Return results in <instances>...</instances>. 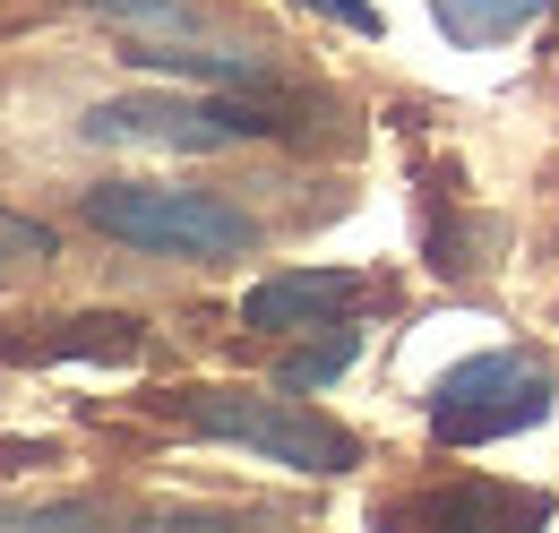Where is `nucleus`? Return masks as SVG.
<instances>
[{"instance_id":"obj_1","label":"nucleus","mask_w":559,"mask_h":533,"mask_svg":"<svg viewBox=\"0 0 559 533\" xmlns=\"http://www.w3.org/2000/svg\"><path fill=\"white\" fill-rule=\"evenodd\" d=\"M86 224L121 250H146V259H241V250H259V224L241 206L207 199V190H173V181H104V190H86Z\"/></svg>"},{"instance_id":"obj_2","label":"nucleus","mask_w":559,"mask_h":533,"mask_svg":"<svg viewBox=\"0 0 559 533\" xmlns=\"http://www.w3.org/2000/svg\"><path fill=\"white\" fill-rule=\"evenodd\" d=\"M78 130L95 146H139V155H224V146L276 138L293 121H276L267 104H241V86H224V95H112Z\"/></svg>"},{"instance_id":"obj_3","label":"nucleus","mask_w":559,"mask_h":533,"mask_svg":"<svg viewBox=\"0 0 559 533\" xmlns=\"http://www.w3.org/2000/svg\"><path fill=\"white\" fill-rule=\"evenodd\" d=\"M181 422L190 430H207L224 448H250V457H267L284 473H345L353 465V430H336L328 413H310V404L293 396H233V388H199V396L181 404Z\"/></svg>"},{"instance_id":"obj_4","label":"nucleus","mask_w":559,"mask_h":533,"mask_svg":"<svg viewBox=\"0 0 559 533\" xmlns=\"http://www.w3.org/2000/svg\"><path fill=\"white\" fill-rule=\"evenodd\" d=\"M551 413V362L543 353H474L430 388V430L448 448H483L508 430H534Z\"/></svg>"},{"instance_id":"obj_5","label":"nucleus","mask_w":559,"mask_h":533,"mask_svg":"<svg viewBox=\"0 0 559 533\" xmlns=\"http://www.w3.org/2000/svg\"><path fill=\"white\" fill-rule=\"evenodd\" d=\"M361 293H370V275H353V266H284V275H267V284L241 293V328H259V335L336 328Z\"/></svg>"},{"instance_id":"obj_6","label":"nucleus","mask_w":559,"mask_h":533,"mask_svg":"<svg viewBox=\"0 0 559 533\" xmlns=\"http://www.w3.org/2000/svg\"><path fill=\"white\" fill-rule=\"evenodd\" d=\"M121 61L155 69V78H181V86H276L267 52H233V44H190V35H121Z\"/></svg>"},{"instance_id":"obj_7","label":"nucleus","mask_w":559,"mask_h":533,"mask_svg":"<svg viewBox=\"0 0 559 533\" xmlns=\"http://www.w3.org/2000/svg\"><path fill=\"white\" fill-rule=\"evenodd\" d=\"M439 35L465 44V52H499V44H525L551 26V0H430Z\"/></svg>"},{"instance_id":"obj_8","label":"nucleus","mask_w":559,"mask_h":533,"mask_svg":"<svg viewBox=\"0 0 559 533\" xmlns=\"http://www.w3.org/2000/svg\"><path fill=\"white\" fill-rule=\"evenodd\" d=\"M95 17H112L121 35H199V9L190 0H78Z\"/></svg>"},{"instance_id":"obj_9","label":"nucleus","mask_w":559,"mask_h":533,"mask_svg":"<svg viewBox=\"0 0 559 533\" xmlns=\"http://www.w3.org/2000/svg\"><path fill=\"white\" fill-rule=\"evenodd\" d=\"M52 259H61V233L0 206V284H17V275H35V266H52Z\"/></svg>"},{"instance_id":"obj_10","label":"nucleus","mask_w":559,"mask_h":533,"mask_svg":"<svg viewBox=\"0 0 559 533\" xmlns=\"http://www.w3.org/2000/svg\"><path fill=\"white\" fill-rule=\"evenodd\" d=\"M353 362V335H336V344H319V353H284L276 362V388H293V396H310V388H328L336 370Z\"/></svg>"},{"instance_id":"obj_11","label":"nucleus","mask_w":559,"mask_h":533,"mask_svg":"<svg viewBox=\"0 0 559 533\" xmlns=\"http://www.w3.org/2000/svg\"><path fill=\"white\" fill-rule=\"evenodd\" d=\"M301 9H328V17L353 26V35H379V9H370V0H301Z\"/></svg>"}]
</instances>
